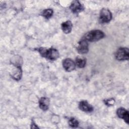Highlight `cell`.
I'll list each match as a JSON object with an SVG mask.
<instances>
[{"label": "cell", "instance_id": "14", "mask_svg": "<svg viewBox=\"0 0 129 129\" xmlns=\"http://www.w3.org/2000/svg\"><path fill=\"white\" fill-rule=\"evenodd\" d=\"M86 63V60L85 58L77 57L76 59V64L80 68H83L85 67Z\"/></svg>", "mask_w": 129, "mask_h": 129}, {"label": "cell", "instance_id": "15", "mask_svg": "<svg viewBox=\"0 0 129 129\" xmlns=\"http://www.w3.org/2000/svg\"><path fill=\"white\" fill-rule=\"evenodd\" d=\"M69 125L72 127H77L79 125L78 121L75 118H71L69 121Z\"/></svg>", "mask_w": 129, "mask_h": 129}, {"label": "cell", "instance_id": "7", "mask_svg": "<svg viewBox=\"0 0 129 129\" xmlns=\"http://www.w3.org/2000/svg\"><path fill=\"white\" fill-rule=\"evenodd\" d=\"M62 66L64 70L67 72L73 71L76 67V63L71 58H66L62 61Z\"/></svg>", "mask_w": 129, "mask_h": 129}, {"label": "cell", "instance_id": "16", "mask_svg": "<svg viewBox=\"0 0 129 129\" xmlns=\"http://www.w3.org/2000/svg\"><path fill=\"white\" fill-rule=\"evenodd\" d=\"M104 103L108 106H110L112 105H113V104L115 103V100L113 98H110L109 99H106L104 100Z\"/></svg>", "mask_w": 129, "mask_h": 129}, {"label": "cell", "instance_id": "12", "mask_svg": "<svg viewBox=\"0 0 129 129\" xmlns=\"http://www.w3.org/2000/svg\"><path fill=\"white\" fill-rule=\"evenodd\" d=\"M22 76V69L20 66L16 65V70H15L13 75L12 78L15 80H20Z\"/></svg>", "mask_w": 129, "mask_h": 129}, {"label": "cell", "instance_id": "5", "mask_svg": "<svg viewBox=\"0 0 129 129\" xmlns=\"http://www.w3.org/2000/svg\"><path fill=\"white\" fill-rule=\"evenodd\" d=\"M70 9L73 13L78 14L84 10V7L79 1H73L70 6Z\"/></svg>", "mask_w": 129, "mask_h": 129}, {"label": "cell", "instance_id": "13", "mask_svg": "<svg viewBox=\"0 0 129 129\" xmlns=\"http://www.w3.org/2000/svg\"><path fill=\"white\" fill-rule=\"evenodd\" d=\"M53 11L51 9H45L42 12L41 15L44 17L45 18L48 19L51 18L53 15Z\"/></svg>", "mask_w": 129, "mask_h": 129}, {"label": "cell", "instance_id": "4", "mask_svg": "<svg viewBox=\"0 0 129 129\" xmlns=\"http://www.w3.org/2000/svg\"><path fill=\"white\" fill-rule=\"evenodd\" d=\"M112 19V14L107 8H103L100 13L99 21L101 23H109Z\"/></svg>", "mask_w": 129, "mask_h": 129}, {"label": "cell", "instance_id": "17", "mask_svg": "<svg viewBox=\"0 0 129 129\" xmlns=\"http://www.w3.org/2000/svg\"><path fill=\"white\" fill-rule=\"evenodd\" d=\"M31 128H38V127L36 125V124L35 123V122L34 121H32Z\"/></svg>", "mask_w": 129, "mask_h": 129}, {"label": "cell", "instance_id": "3", "mask_svg": "<svg viewBox=\"0 0 129 129\" xmlns=\"http://www.w3.org/2000/svg\"><path fill=\"white\" fill-rule=\"evenodd\" d=\"M115 57L118 60H128L129 58V50L126 47L119 48L115 53Z\"/></svg>", "mask_w": 129, "mask_h": 129}, {"label": "cell", "instance_id": "9", "mask_svg": "<svg viewBox=\"0 0 129 129\" xmlns=\"http://www.w3.org/2000/svg\"><path fill=\"white\" fill-rule=\"evenodd\" d=\"M79 108L83 111L91 112L93 111V107L86 100H82L79 104Z\"/></svg>", "mask_w": 129, "mask_h": 129}, {"label": "cell", "instance_id": "8", "mask_svg": "<svg viewBox=\"0 0 129 129\" xmlns=\"http://www.w3.org/2000/svg\"><path fill=\"white\" fill-rule=\"evenodd\" d=\"M116 114L119 118L123 119L127 124L128 123V111L126 110L125 108L123 107H120L118 108L116 111Z\"/></svg>", "mask_w": 129, "mask_h": 129}, {"label": "cell", "instance_id": "6", "mask_svg": "<svg viewBox=\"0 0 129 129\" xmlns=\"http://www.w3.org/2000/svg\"><path fill=\"white\" fill-rule=\"evenodd\" d=\"M77 50L80 54L87 53L89 51V46L87 40L84 39L78 42Z\"/></svg>", "mask_w": 129, "mask_h": 129}, {"label": "cell", "instance_id": "10", "mask_svg": "<svg viewBox=\"0 0 129 129\" xmlns=\"http://www.w3.org/2000/svg\"><path fill=\"white\" fill-rule=\"evenodd\" d=\"M50 104V100L47 97H41L39 101V107L42 110L45 111L47 110Z\"/></svg>", "mask_w": 129, "mask_h": 129}, {"label": "cell", "instance_id": "11", "mask_svg": "<svg viewBox=\"0 0 129 129\" xmlns=\"http://www.w3.org/2000/svg\"><path fill=\"white\" fill-rule=\"evenodd\" d=\"M73 24L70 20L63 22L61 25V28L62 31L66 34L70 33L72 29Z\"/></svg>", "mask_w": 129, "mask_h": 129}, {"label": "cell", "instance_id": "2", "mask_svg": "<svg viewBox=\"0 0 129 129\" xmlns=\"http://www.w3.org/2000/svg\"><path fill=\"white\" fill-rule=\"evenodd\" d=\"M105 36L103 31L100 30H93L87 32L85 36L84 39L90 42H94L102 39Z\"/></svg>", "mask_w": 129, "mask_h": 129}, {"label": "cell", "instance_id": "1", "mask_svg": "<svg viewBox=\"0 0 129 129\" xmlns=\"http://www.w3.org/2000/svg\"><path fill=\"white\" fill-rule=\"evenodd\" d=\"M37 50L42 57L51 60L57 59L59 55L58 50L53 48L46 49L44 47H40Z\"/></svg>", "mask_w": 129, "mask_h": 129}]
</instances>
